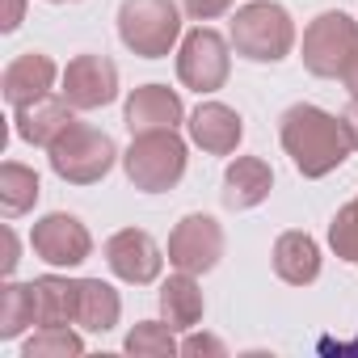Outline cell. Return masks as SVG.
<instances>
[{
  "label": "cell",
  "mask_w": 358,
  "mask_h": 358,
  "mask_svg": "<svg viewBox=\"0 0 358 358\" xmlns=\"http://www.w3.org/2000/svg\"><path fill=\"white\" fill-rule=\"evenodd\" d=\"M274 190V169L262 156H236L224 169V207L228 211H253L270 199Z\"/></svg>",
  "instance_id": "cell-15"
},
{
  "label": "cell",
  "mask_w": 358,
  "mask_h": 358,
  "mask_svg": "<svg viewBox=\"0 0 358 358\" xmlns=\"http://www.w3.org/2000/svg\"><path fill=\"white\" fill-rule=\"evenodd\" d=\"M345 350H358V341H354V345H345Z\"/></svg>",
  "instance_id": "cell-33"
},
{
  "label": "cell",
  "mask_w": 358,
  "mask_h": 358,
  "mask_svg": "<svg viewBox=\"0 0 358 358\" xmlns=\"http://www.w3.org/2000/svg\"><path fill=\"white\" fill-rule=\"evenodd\" d=\"M59 76H64V72L55 68V59H51L47 51H22V55L5 68V76H0V93H5V101L17 110V106H26V101L47 97Z\"/></svg>",
  "instance_id": "cell-14"
},
{
  "label": "cell",
  "mask_w": 358,
  "mask_h": 358,
  "mask_svg": "<svg viewBox=\"0 0 358 358\" xmlns=\"http://www.w3.org/2000/svg\"><path fill=\"white\" fill-rule=\"evenodd\" d=\"M85 354V337L72 324H38V333L22 345V358H76Z\"/></svg>",
  "instance_id": "cell-24"
},
{
  "label": "cell",
  "mask_w": 358,
  "mask_h": 358,
  "mask_svg": "<svg viewBox=\"0 0 358 358\" xmlns=\"http://www.w3.org/2000/svg\"><path fill=\"white\" fill-rule=\"evenodd\" d=\"M341 85L350 89V97H358V47L350 51V59H345V68H341Z\"/></svg>",
  "instance_id": "cell-30"
},
{
  "label": "cell",
  "mask_w": 358,
  "mask_h": 358,
  "mask_svg": "<svg viewBox=\"0 0 358 358\" xmlns=\"http://www.w3.org/2000/svg\"><path fill=\"white\" fill-rule=\"evenodd\" d=\"M47 5H80V0H47Z\"/></svg>",
  "instance_id": "cell-32"
},
{
  "label": "cell",
  "mask_w": 358,
  "mask_h": 358,
  "mask_svg": "<svg viewBox=\"0 0 358 358\" xmlns=\"http://www.w3.org/2000/svg\"><path fill=\"white\" fill-rule=\"evenodd\" d=\"M228 38L249 64H282L295 51V22L278 0H249L232 13Z\"/></svg>",
  "instance_id": "cell-2"
},
{
  "label": "cell",
  "mask_w": 358,
  "mask_h": 358,
  "mask_svg": "<svg viewBox=\"0 0 358 358\" xmlns=\"http://www.w3.org/2000/svg\"><path fill=\"white\" fill-rule=\"evenodd\" d=\"M232 5H236V0H186V13H190L194 22H215V17H224Z\"/></svg>",
  "instance_id": "cell-27"
},
{
  "label": "cell",
  "mask_w": 358,
  "mask_h": 358,
  "mask_svg": "<svg viewBox=\"0 0 358 358\" xmlns=\"http://www.w3.org/2000/svg\"><path fill=\"white\" fill-rule=\"evenodd\" d=\"M270 262H274V274H278L282 282H291V287H308V282L320 278V245H316L308 232H295V228L282 232V236L274 241Z\"/></svg>",
  "instance_id": "cell-18"
},
{
  "label": "cell",
  "mask_w": 358,
  "mask_h": 358,
  "mask_svg": "<svg viewBox=\"0 0 358 358\" xmlns=\"http://www.w3.org/2000/svg\"><path fill=\"white\" fill-rule=\"evenodd\" d=\"M190 148L177 131H143L131 135V148L122 152V173L127 182L143 194H164L186 177Z\"/></svg>",
  "instance_id": "cell-3"
},
{
  "label": "cell",
  "mask_w": 358,
  "mask_h": 358,
  "mask_svg": "<svg viewBox=\"0 0 358 358\" xmlns=\"http://www.w3.org/2000/svg\"><path fill=\"white\" fill-rule=\"evenodd\" d=\"M30 249H34L47 266H55V270H76V266L89 262L93 236H89V228H85L76 215L51 211V215L34 220V228H30Z\"/></svg>",
  "instance_id": "cell-9"
},
{
  "label": "cell",
  "mask_w": 358,
  "mask_h": 358,
  "mask_svg": "<svg viewBox=\"0 0 358 358\" xmlns=\"http://www.w3.org/2000/svg\"><path fill=\"white\" fill-rule=\"evenodd\" d=\"M118 38L139 59H164L182 47V9L177 0H122Z\"/></svg>",
  "instance_id": "cell-5"
},
{
  "label": "cell",
  "mask_w": 358,
  "mask_h": 358,
  "mask_svg": "<svg viewBox=\"0 0 358 358\" xmlns=\"http://www.w3.org/2000/svg\"><path fill=\"white\" fill-rule=\"evenodd\" d=\"M232 76V38H224L211 26H194L190 34H182L177 47V80L186 89H194L199 97L220 93Z\"/></svg>",
  "instance_id": "cell-6"
},
{
  "label": "cell",
  "mask_w": 358,
  "mask_h": 358,
  "mask_svg": "<svg viewBox=\"0 0 358 358\" xmlns=\"http://www.w3.org/2000/svg\"><path fill=\"white\" fill-rule=\"evenodd\" d=\"M118 320H122L118 291L110 282H101V278H80V312H76V324L85 333H110Z\"/></svg>",
  "instance_id": "cell-21"
},
{
  "label": "cell",
  "mask_w": 358,
  "mask_h": 358,
  "mask_svg": "<svg viewBox=\"0 0 358 358\" xmlns=\"http://www.w3.org/2000/svg\"><path fill=\"white\" fill-rule=\"evenodd\" d=\"M47 160H51V173L68 186H97L101 177H110V169L122 160L118 143L89 127V122H72L51 148H47Z\"/></svg>",
  "instance_id": "cell-4"
},
{
  "label": "cell",
  "mask_w": 358,
  "mask_h": 358,
  "mask_svg": "<svg viewBox=\"0 0 358 358\" xmlns=\"http://www.w3.org/2000/svg\"><path fill=\"white\" fill-rule=\"evenodd\" d=\"M38 194H43V182H38V173L30 164H22V160L0 164V211H5L9 220L34 211Z\"/></svg>",
  "instance_id": "cell-22"
},
{
  "label": "cell",
  "mask_w": 358,
  "mask_h": 358,
  "mask_svg": "<svg viewBox=\"0 0 358 358\" xmlns=\"http://www.w3.org/2000/svg\"><path fill=\"white\" fill-rule=\"evenodd\" d=\"M34 324H38V291H34V282L5 278V287H0V341H17Z\"/></svg>",
  "instance_id": "cell-20"
},
{
  "label": "cell",
  "mask_w": 358,
  "mask_h": 358,
  "mask_svg": "<svg viewBox=\"0 0 358 358\" xmlns=\"http://www.w3.org/2000/svg\"><path fill=\"white\" fill-rule=\"evenodd\" d=\"M224 257V228L215 215H186L169 232V266L186 274H211Z\"/></svg>",
  "instance_id": "cell-8"
},
{
  "label": "cell",
  "mask_w": 358,
  "mask_h": 358,
  "mask_svg": "<svg viewBox=\"0 0 358 358\" xmlns=\"http://www.w3.org/2000/svg\"><path fill=\"white\" fill-rule=\"evenodd\" d=\"M278 139H282V152L291 156V164L308 182H320V177L337 173L354 152L345 122L312 101H299L278 118Z\"/></svg>",
  "instance_id": "cell-1"
},
{
  "label": "cell",
  "mask_w": 358,
  "mask_h": 358,
  "mask_svg": "<svg viewBox=\"0 0 358 358\" xmlns=\"http://www.w3.org/2000/svg\"><path fill=\"white\" fill-rule=\"evenodd\" d=\"M122 350L131 358H173V354H182V341H177V329L160 316V320H139L122 337Z\"/></svg>",
  "instance_id": "cell-23"
},
{
  "label": "cell",
  "mask_w": 358,
  "mask_h": 358,
  "mask_svg": "<svg viewBox=\"0 0 358 358\" xmlns=\"http://www.w3.org/2000/svg\"><path fill=\"white\" fill-rule=\"evenodd\" d=\"M329 249H333L341 262L358 266V194L333 215V224H329Z\"/></svg>",
  "instance_id": "cell-25"
},
{
  "label": "cell",
  "mask_w": 358,
  "mask_h": 358,
  "mask_svg": "<svg viewBox=\"0 0 358 358\" xmlns=\"http://www.w3.org/2000/svg\"><path fill=\"white\" fill-rule=\"evenodd\" d=\"M72 122H76V118H72V106H68L64 97H55V93H47V97L26 101V106L13 110V131H17V139L30 143V148H51Z\"/></svg>",
  "instance_id": "cell-16"
},
{
  "label": "cell",
  "mask_w": 358,
  "mask_h": 358,
  "mask_svg": "<svg viewBox=\"0 0 358 358\" xmlns=\"http://www.w3.org/2000/svg\"><path fill=\"white\" fill-rule=\"evenodd\" d=\"M182 354L186 358H228V345L220 341V337H211V333H186V341H182Z\"/></svg>",
  "instance_id": "cell-26"
},
{
  "label": "cell",
  "mask_w": 358,
  "mask_h": 358,
  "mask_svg": "<svg viewBox=\"0 0 358 358\" xmlns=\"http://www.w3.org/2000/svg\"><path fill=\"white\" fill-rule=\"evenodd\" d=\"M101 253H106L110 274L122 278V282H131V287H148V282H156L160 270H164V253H160V245L152 241V232H143V228H122V232H114Z\"/></svg>",
  "instance_id": "cell-11"
},
{
  "label": "cell",
  "mask_w": 358,
  "mask_h": 358,
  "mask_svg": "<svg viewBox=\"0 0 358 358\" xmlns=\"http://www.w3.org/2000/svg\"><path fill=\"white\" fill-rule=\"evenodd\" d=\"M186 131H190V143L203 148L207 156H232L245 139V118L224 101H203L186 118Z\"/></svg>",
  "instance_id": "cell-13"
},
{
  "label": "cell",
  "mask_w": 358,
  "mask_h": 358,
  "mask_svg": "<svg viewBox=\"0 0 358 358\" xmlns=\"http://www.w3.org/2000/svg\"><path fill=\"white\" fill-rule=\"evenodd\" d=\"M354 47H358V22L341 9H329V13H316L308 22L303 43H299V59L312 76L329 80V76H341Z\"/></svg>",
  "instance_id": "cell-7"
},
{
  "label": "cell",
  "mask_w": 358,
  "mask_h": 358,
  "mask_svg": "<svg viewBox=\"0 0 358 358\" xmlns=\"http://www.w3.org/2000/svg\"><path fill=\"white\" fill-rule=\"evenodd\" d=\"M22 249H17V236H13V228H5V278H13V270H17V257Z\"/></svg>",
  "instance_id": "cell-29"
},
{
  "label": "cell",
  "mask_w": 358,
  "mask_h": 358,
  "mask_svg": "<svg viewBox=\"0 0 358 358\" xmlns=\"http://www.w3.org/2000/svg\"><path fill=\"white\" fill-rule=\"evenodd\" d=\"M59 97L72 110H101V106H110L118 97V68H114V59L93 55V51L68 59V68L59 76Z\"/></svg>",
  "instance_id": "cell-10"
},
{
  "label": "cell",
  "mask_w": 358,
  "mask_h": 358,
  "mask_svg": "<svg viewBox=\"0 0 358 358\" xmlns=\"http://www.w3.org/2000/svg\"><path fill=\"white\" fill-rule=\"evenodd\" d=\"M22 22H26V0H5V17H0V30L13 34Z\"/></svg>",
  "instance_id": "cell-28"
},
{
  "label": "cell",
  "mask_w": 358,
  "mask_h": 358,
  "mask_svg": "<svg viewBox=\"0 0 358 358\" xmlns=\"http://www.w3.org/2000/svg\"><path fill=\"white\" fill-rule=\"evenodd\" d=\"M122 122H127L131 135H143V131H177V127L186 122L182 93L169 89V85H139V89L127 93Z\"/></svg>",
  "instance_id": "cell-12"
},
{
  "label": "cell",
  "mask_w": 358,
  "mask_h": 358,
  "mask_svg": "<svg viewBox=\"0 0 358 358\" xmlns=\"http://www.w3.org/2000/svg\"><path fill=\"white\" fill-rule=\"evenodd\" d=\"M341 122H345V131H350V143H354V152H358V97H350V106L341 110Z\"/></svg>",
  "instance_id": "cell-31"
},
{
  "label": "cell",
  "mask_w": 358,
  "mask_h": 358,
  "mask_svg": "<svg viewBox=\"0 0 358 358\" xmlns=\"http://www.w3.org/2000/svg\"><path fill=\"white\" fill-rule=\"evenodd\" d=\"M38 324H76L80 312V278L68 274H38Z\"/></svg>",
  "instance_id": "cell-19"
},
{
  "label": "cell",
  "mask_w": 358,
  "mask_h": 358,
  "mask_svg": "<svg viewBox=\"0 0 358 358\" xmlns=\"http://www.w3.org/2000/svg\"><path fill=\"white\" fill-rule=\"evenodd\" d=\"M207 312V299H203V287H199V274H186V270H177L160 282V316L177 329V333H190L199 329Z\"/></svg>",
  "instance_id": "cell-17"
}]
</instances>
